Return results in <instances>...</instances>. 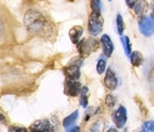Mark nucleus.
Listing matches in <instances>:
<instances>
[{
    "label": "nucleus",
    "instance_id": "1",
    "mask_svg": "<svg viewBox=\"0 0 154 132\" xmlns=\"http://www.w3.org/2000/svg\"><path fill=\"white\" fill-rule=\"evenodd\" d=\"M24 25L28 31L33 35L45 39H50L54 36V25L44 14L38 10L30 9L25 13Z\"/></svg>",
    "mask_w": 154,
    "mask_h": 132
},
{
    "label": "nucleus",
    "instance_id": "2",
    "mask_svg": "<svg viewBox=\"0 0 154 132\" xmlns=\"http://www.w3.org/2000/svg\"><path fill=\"white\" fill-rule=\"evenodd\" d=\"M76 46H78V51L80 54V56H88L90 52H93L98 49V41L94 37L83 39V40H80L76 44Z\"/></svg>",
    "mask_w": 154,
    "mask_h": 132
},
{
    "label": "nucleus",
    "instance_id": "3",
    "mask_svg": "<svg viewBox=\"0 0 154 132\" xmlns=\"http://www.w3.org/2000/svg\"><path fill=\"white\" fill-rule=\"evenodd\" d=\"M83 65V60L78 59L72 61V64H69L63 69V72L65 74L68 80H78L80 77V66Z\"/></svg>",
    "mask_w": 154,
    "mask_h": 132
},
{
    "label": "nucleus",
    "instance_id": "4",
    "mask_svg": "<svg viewBox=\"0 0 154 132\" xmlns=\"http://www.w3.org/2000/svg\"><path fill=\"white\" fill-rule=\"evenodd\" d=\"M103 30V19L100 14L91 11L89 16V33L91 36H97L102 33Z\"/></svg>",
    "mask_w": 154,
    "mask_h": 132
},
{
    "label": "nucleus",
    "instance_id": "5",
    "mask_svg": "<svg viewBox=\"0 0 154 132\" xmlns=\"http://www.w3.org/2000/svg\"><path fill=\"white\" fill-rule=\"evenodd\" d=\"M139 30L144 36L154 35V15H152V16H142L140 18Z\"/></svg>",
    "mask_w": 154,
    "mask_h": 132
},
{
    "label": "nucleus",
    "instance_id": "6",
    "mask_svg": "<svg viewBox=\"0 0 154 132\" xmlns=\"http://www.w3.org/2000/svg\"><path fill=\"white\" fill-rule=\"evenodd\" d=\"M127 110L124 106H120L118 107V110H115L113 113V121L115 123V126L118 128H123L125 126V122H127Z\"/></svg>",
    "mask_w": 154,
    "mask_h": 132
},
{
    "label": "nucleus",
    "instance_id": "7",
    "mask_svg": "<svg viewBox=\"0 0 154 132\" xmlns=\"http://www.w3.org/2000/svg\"><path fill=\"white\" fill-rule=\"evenodd\" d=\"M82 85L78 80H68L65 81V94L69 96H78L82 92Z\"/></svg>",
    "mask_w": 154,
    "mask_h": 132
},
{
    "label": "nucleus",
    "instance_id": "8",
    "mask_svg": "<svg viewBox=\"0 0 154 132\" xmlns=\"http://www.w3.org/2000/svg\"><path fill=\"white\" fill-rule=\"evenodd\" d=\"M30 132H54V126L48 120H39L30 126Z\"/></svg>",
    "mask_w": 154,
    "mask_h": 132
},
{
    "label": "nucleus",
    "instance_id": "9",
    "mask_svg": "<svg viewBox=\"0 0 154 132\" xmlns=\"http://www.w3.org/2000/svg\"><path fill=\"white\" fill-rule=\"evenodd\" d=\"M104 85L106 89L109 90H115L118 86V77L115 75V72L113 71V69H108L106 74L104 77Z\"/></svg>",
    "mask_w": 154,
    "mask_h": 132
},
{
    "label": "nucleus",
    "instance_id": "10",
    "mask_svg": "<svg viewBox=\"0 0 154 132\" xmlns=\"http://www.w3.org/2000/svg\"><path fill=\"white\" fill-rule=\"evenodd\" d=\"M100 44H102V48H103V51H104V55L106 57L112 56L113 50H114V45H113V41L109 37V35H103L102 39H100Z\"/></svg>",
    "mask_w": 154,
    "mask_h": 132
},
{
    "label": "nucleus",
    "instance_id": "11",
    "mask_svg": "<svg viewBox=\"0 0 154 132\" xmlns=\"http://www.w3.org/2000/svg\"><path fill=\"white\" fill-rule=\"evenodd\" d=\"M83 33L84 30L82 26H73L69 31V36H70V40L73 44H78L80 41V39L83 36Z\"/></svg>",
    "mask_w": 154,
    "mask_h": 132
},
{
    "label": "nucleus",
    "instance_id": "12",
    "mask_svg": "<svg viewBox=\"0 0 154 132\" xmlns=\"http://www.w3.org/2000/svg\"><path fill=\"white\" fill-rule=\"evenodd\" d=\"M78 116H79L78 111H74L73 113H70L69 116H66V117L63 120V126L65 127L66 132H68L69 130H70V128L73 127V125L76 122V120H78Z\"/></svg>",
    "mask_w": 154,
    "mask_h": 132
},
{
    "label": "nucleus",
    "instance_id": "13",
    "mask_svg": "<svg viewBox=\"0 0 154 132\" xmlns=\"http://www.w3.org/2000/svg\"><path fill=\"white\" fill-rule=\"evenodd\" d=\"M147 9H148V3L145 0H138L134 6V11L137 15H143Z\"/></svg>",
    "mask_w": 154,
    "mask_h": 132
},
{
    "label": "nucleus",
    "instance_id": "14",
    "mask_svg": "<svg viewBox=\"0 0 154 132\" xmlns=\"http://www.w3.org/2000/svg\"><path fill=\"white\" fill-rule=\"evenodd\" d=\"M129 57H130V63H132L134 66H140L142 63H143V56H142V54L138 52V51L132 52Z\"/></svg>",
    "mask_w": 154,
    "mask_h": 132
},
{
    "label": "nucleus",
    "instance_id": "15",
    "mask_svg": "<svg viewBox=\"0 0 154 132\" xmlns=\"http://www.w3.org/2000/svg\"><path fill=\"white\" fill-rule=\"evenodd\" d=\"M88 97H89V90L87 86H83L80 92V106L84 108L88 106Z\"/></svg>",
    "mask_w": 154,
    "mask_h": 132
},
{
    "label": "nucleus",
    "instance_id": "16",
    "mask_svg": "<svg viewBox=\"0 0 154 132\" xmlns=\"http://www.w3.org/2000/svg\"><path fill=\"white\" fill-rule=\"evenodd\" d=\"M122 44H123V48H124L127 56H130V54H132V46H130L129 37L128 36H122Z\"/></svg>",
    "mask_w": 154,
    "mask_h": 132
},
{
    "label": "nucleus",
    "instance_id": "17",
    "mask_svg": "<svg viewBox=\"0 0 154 132\" xmlns=\"http://www.w3.org/2000/svg\"><path fill=\"white\" fill-rule=\"evenodd\" d=\"M105 69H106V61H105V59L104 57H100L98 60V63H97V71H98V74H103V72H105Z\"/></svg>",
    "mask_w": 154,
    "mask_h": 132
},
{
    "label": "nucleus",
    "instance_id": "18",
    "mask_svg": "<svg viewBox=\"0 0 154 132\" xmlns=\"http://www.w3.org/2000/svg\"><path fill=\"white\" fill-rule=\"evenodd\" d=\"M140 132H154V121H145L142 126Z\"/></svg>",
    "mask_w": 154,
    "mask_h": 132
},
{
    "label": "nucleus",
    "instance_id": "19",
    "mask_svg": "<svg viewBox=\"0 0 154 132\" xmlns=\"http://www.w3.org/2000/svg\"><path fill=\"white\" fill-rule=\"evenodd\" d=\"M117 30L119 35H123V31H124V21H123V18L120 14L117 15Z\"/></svg>",
    "mask_w": 154,
    "mask_h": 132
},
{
    "label": "nucleus",
    "instance_id": "20",
    "mask_svg": "<svg viewBox=\"0 0 154 132\" xmlns=\"http://www.w3.org/2000/svg\"><path fill=\"white\" fill-rule=\"evenodd\" d=\"M90 5H91V11L100 14V11H102V3H100V0H91Z\"/></svg>",
    "mask_w": 154,
    "mask_h": 132
},
{
    "label": "nucleus",
    "instance_id": "21",
    "mask_svg": "<svg viewBox=\"0 0 154 132\" xmlns=\"http://www.w3.org/2000/svg\"><path fill=\"white\" fill-rule=\"evenodd\" d=\"M115 102H117V100H115V97L113 95H108L105 97V104L108 107H114L115 106Z\"/></svg>",
    "mask_w": 154,
    "mask_h": 132
},
{
    "label": "nucleus",
    "instance_id": "22",
    "mask_svg": "<svg viewBox=\"0 0 154 132\" xmlns=\"http://www.w3.org/2000/svg\"><path fill=\"white\" fill-rule=\"evenodd\" d=\"M9 132H26V128L18 127V126H13V127L9 128Z\"/></svg>",
    "mask_w": 154,
    "mask_h": 132
},
{
    "label": "nucleus",
    "instance_id": "23",
    "mask_svg": "<svg viewBox=\"0 0 154 132\" xmlns=\"http://www.w3.org/2000/svg\"><path fill=\"white\" fill-rule=\"evenodd\" d=\"M137 1H138V0H125V3H127V5H128V7H130V9H134V6H135Z\"/></svg>",
    "mask_w": 154,
    "mask_h": 132
},
{
    "label": "nucleus",
    "instance_id": "24",
    "mask_svg": "<svg viewBox=\"0 0 154 132\" xmlns=\"http://www.w3.org/2000/svg\"><path fill=\"white\" fill-rule=\"evenodd\" d=\"M98 131H99V123H95L94 127H91L90 132H98Z\"/></svg>",
    "mask_w": 154,
    "mask_h": 132
},
{
    "label": "nucleus",
    "instance_id": "25",
    "mask_svg": "<svg viewBox=\"0 0 154 132\" xmlns=\"http://www.w3.org/2000/svg\"><path fill=\"white\" fill-rule=\"evenodd\" d=\"M79 131H80V128L78 126H74V127H72L70 130H69L68 132H79Z\"/></svg>",
    "mask_w": 154,
    "mask_h": 132
},
{
    "label": "nucleus",
    "instance_id": "26",
    "mask_svg": "<svg viewBox=\"0 0 154 132\" xmlns=\"http://www.w3.org/2000/svg\"><path fill=\"white\" fill-rule=\"evenodd\" d=\"M5 121H6V119H5V116L0 112V122H3V123H5Z\"/></svg>",
    "mask_w": 154,
    "mask_h": 132
},
{
    "label": "nucleus",
    "instance_id": "27",
    "mask_svg": "<svg viewBox=\"0 0 154 132\" xmlns=\"http://www.w3.org/2000/svg\"><path fill=\"white\" fill-rule=\"evenodd\" d=\"M106 132H118V131L115 130V128H109V130H108Z\"/></svg>",
    "mask_w": 154,
    "mask_h": 132
},
{
    "label": "nucleus",
    "instance_id": "28",
    "mask_svg": "<svg viewBox=\"0 0 154 132\" xmlns=\"http://www.w3.org/2000/svg\"><path fill=\"white\" fill-rule=\"evenodd\" d=\"M3 33V24H2V21H0V34Z\"/></svg>",
    "mask_w": 154,
    "mask_h": 132
}]
</instances>
